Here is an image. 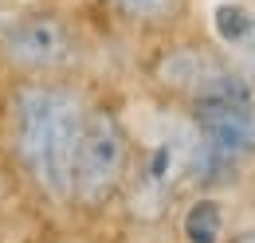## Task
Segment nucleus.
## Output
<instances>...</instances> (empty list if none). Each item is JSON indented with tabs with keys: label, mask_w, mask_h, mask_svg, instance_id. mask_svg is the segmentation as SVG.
I'll list each match as a JSON object with an SVG mask.
<instances>
[{
	"label": "nucleus",
	"mask_w": 255,
	"mask_h": 243,
	"mask_svg": "<svg viewBox=\"0 0 255 243\" xmlns=\"http://www.w3.org/2000/svg\"><path fill=\"white\" fill-rule=\"evenodd\" d=\"M157 43L161 47L153 51L145 75H149V83H153L165 98H173L177 106H185V102L196 98L204 87H212L228 67H236V63H228V55H224L216 43L189 39L185 31H173V35H165Z\"/></svg>",
	"instance_id": "39448f33"
},
{
	"label": "nucleus",
	"mask_w": 255,
	"mask_h": 243,
	"mask_svg": "<svg viewBox=\"0 0 255 243\" xmlns=\"http://www.w3.org/2000/svg\"><path fill=\"white\" fill-rule=\"evenodd\" d=\"M91 63L83 24L59 4H32L0 24L4 79H79Z\"/></svg>",
	"instance_id": "20e7f679"
},
{
	"label": "nucleus",
	"mask_w": 255,
	"mask_h": 243,
	"mask_svg": "<svg viewBox=\"0 0 255 243\" xmlns=\"http://www.w3.org/2000/svg\"><path fill=\"white\" fill-rule=\"evenodd\" d=\"M95 4L122 31L141 39H165L173 31H185L196 8V0H95Z\"/></svg>",
	"instance_id": "423d86ee"
},
{
	"label": "nucleus",
	"mask_w": 255,
	"mask_h": 243,
	"mask_svg": "<svg viewBox=\"0 0 255 243\" xmlns=\"http://www.w3.org/2000/svg\"><path fill=\"white\" fill-rule=\"evenodd\" d=\"M181 110L192 129V173L200 184L232 181L255 157V87L240 67H228Z\"/></svg>",
	"instance_id": "7ed1b4c3"
},
{
	"label": "nucleus",
	"mask_w": 255,
	"mask_h": 243,
	"mask_svg": "<svg viewBox=\"0 0 255 243\" xmlns=\"http://www.w3.org/2000/svg\"><path fill=\"white\" fill-rule=\"evenodd\" d=\"M133 169H137V137L126 110L114 98L95 94L79 129L75 161H71L67 212L98 220L110 208H118L133 188Z\"/></svg>",
	"instance_id": "f03ea898"
},
{
	"label": "nucleus",
	"mask_w": 255,
	"mask_h": 243,
	"mask_svg": "<svg viewBox=\"0 0 255 243\" xmlns=\"http://www.w3.org/2000/svg\"><path fill=\"white\" fill-rule=\"evenodd\" d=\"M224 243H255V224H244V228L228 232V240H224Z\"/></svg>",
	"instance_id": "0eeeda50"
},
{
	"label": "nucleus",
	"mask_w": 255,
	"mask_h": 243,
	"mask_svg": "<svg viewBox=\"0 0 255 243\" xmlns=\"http://www.w3.org/2000/svg\"><path fill=\"white\" fill-rule=\"evenodd\" d=\"M91 98L83 79H8L0 98L4 157L51 212H67L71 161Z\"/></svg>",
	"instance_id": "f257e3e1"
}]
</instances>
